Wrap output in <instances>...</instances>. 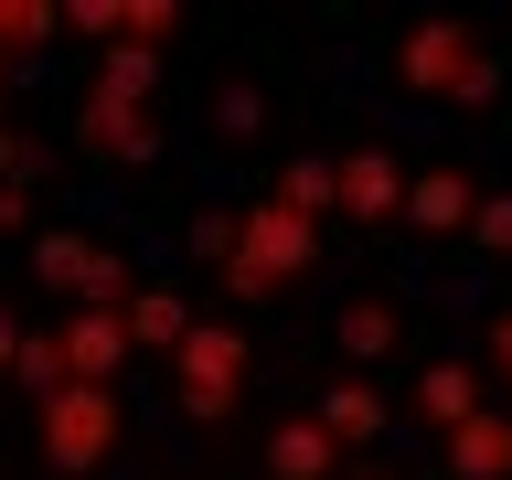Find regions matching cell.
<instances>
[{"label":"cell","mask_w":512,"mask_h":480,"mask_svg":"<svg viewBox=\"0 0 512 480\" xmlns=\"http://www.w3.org/2000/svg\"><path fill=\"white\" fill-rule=\"evenodd\" d=\"M160 75H171V54H139V43H107L86 86H118V96H160Z\"/></svg>","instance_id":"cell-17"},{"label":"cell","mask_w":512,"mask_h":480,"mask_svg":"<svg viewBox=\"0 0 512 480\" xmlns=\"http://www.w3.org/2000/svg\"><path fill=\"white\" fill-rule=\"evenodd\" d=\"M11 374H22V395H32V406L75 384V374H64V342H54V331H22V352H11Z\"/></svg>","instance_id":"cell-18"},{"label":"cell","mask_w":512,"mask_h":480,"mask_svg":"<svg viewBox=\"0 0 512 480\" xmlns=\"http://www.w3.org/2000/svg\"><path fill=\"white\" fill-rule=\"evenodd\" d=\"M267 480H342V438H331L320 416L267 427Z\"/></svg>","instance_id":"cell-11"},{"label":"cell","mask_w":512,"mask_h":480,"mask_svg":"<svg viewBox=\"0 0 512 480\" xmlns=\"http://www.w3.org/2000/svg\"><path fill=\"white\" fill-rule=\"evenodd\" d=\"M395 342H406V310L395 299H342V352L352 363H384Z\"/></svg>","instance_id":"cell-15"},{"label":"cell","mask_w":512,"mask_h":480,"mask_svg":"<svg viewBox=\"0 0 512 480\" xmlns=\"http://www.w3.org/2000/svg\"><path fill=\"white\" fill-rule=\"evenodd\" d=\"M182 32V0H128V22H118V43H139V54H160Z\"/></svg>","instance_id":"cell-20"},{"label":"cell","mask_w":512,"mask_h":480,"mask_svg":"<svg viewBox=\"0 0 512 480\" xmlns=\"http://www.w3.org/2000/svg\"><path fill=\"white\" fill-rule=\"evenodd\" d=\"M128 352H182L192 342V299L182 288H128Z\"/></svg>","instance_id":"cell-13"},{"label":"cell","mask_w":512,"mask_h":480,"mask_svg":"<svg viewBox=\"0 0 512 480\" xmlns=\"http://www.w3.org/2000/svg\"><path fill=\"white\" fill-rule=\"evenodd\" d=\"M118 22H128V0H64V32L75 43H118Z\"/></svg>","instance_id":"cell-22"},{"label":"cell","mask_w":512,"mask_h":480,"mask_svg":"<svg viewBox=\"0 0 512 480\" xmlns=\"http://www.w3.org/2000/svg\"><path fill=\"white\" fill-rule=\"evenodd\" d=\"M480 406H491V395H480V374H470V363H427V384L406 395V416L427 427V438H448V427H470Z\"/></svg>","instance_id":"cell-10"},{"label":"cell","mask_w":512,"mask_h":480,"mask_svg":"<svg viewBox=\"0 0 512 480\" xmlns=\"http://www.w3.org/2000/svg\"><path fill=\"white\" fill-rule=\"evenodd\" d=\"M310 267H320V224H299L278 192L235 203V256L214 267V278H224V299H278V288H299Z\"/></svg>","instance_id":"cell-2"},{"label":"cell","mask_w":512,"mask_h":480,"mask_svg":"<svg viewBox=\"0 0 512 480\" xmlns=\"http://www.w3.org/2000/svg\"><path fill=\"white\" fill-rule=\"evenodd\" d=\"M256 128H267V96H256L246 75H235V86H214V139H235V150H246Z\"/></svg>","instance_id":"cell-19"},{"label":"cell","mask_w":512,"mask_h":480,"mask_svg":"<svg viewBox=\"0 0 512 480\" xmlns=\"http://www.w3.org/2000/svg\"><path fill=\"white\" fill-rule=\"evenodd\" d=\"M470 203H480L470 171H448V160L406 171V224H416V235H470Z\"/></svg>","instance_id":"cell-9"},{"label":"cell","mask_w":512,"mask_h":480,"mask_svg":"<svg viewBox=\"0 0 512 480\" xmlns=\"http://www.w3.org/2000/svg\"><path fill=\"white\" fill-rule=\"evenodd\" d=\"M395 86L406 96H438V107H491L502 96V54L480 43L470 22H406L395 32Z\"/></svg>","instance_id":"cell-1"},{"label":"cell","mask_w":512,"mask_h":480,"mask_svg":"<svg viewBox=\"0 0 512 480\" xmlns=\"http://www.w3.org/2000/svg\"><path fill=\"white\" fill-rule=\"evenodd\" d=\"M331 171H342V224H406V160L384 139H352Z\"/></svg>","instance_id":"cell-6"},{"label":"cell","mask_w":512,"mask_h":480,"mask_svg":"<svg viewBox=\"0 0 512 480\" xmlns=\"http://www.w3.org/2000/svg\"><path fill=\"white\" fill-rule=\"evenodd\" d=\"M310 416H320V427H331V438H342V448H374L384 438V427H395V406H384V384H320V395H310Z\"/></svg>","instance_id":"cell-12"},{"label":"cell","mask_w":512,"mask_h":480,"mask_svg":"<svg viewBox=\"0 0 512 480\" xmlns=\"http://www.w3.org/2000/svg\"><path fill=\"white\" fill-rule=\"evenodd\" d=\"M86 256H96V235H75V224H43V235H32V278L75 299V288H86Z\"/></svg>","instance_id":"cell-16"},{"label":"cell","mask_w":512,"mask_h":480,"mask_svg":"<svg viewBox=\"0 0 512 480\" xmlns=\"http://www.w3.org/2000/svg\"><path fill=\"white\" fill-rule=\"evenodd\" d=\"M0 235H32V182H0Z\"/></svg>","instance_id":"cell-24"},{"label":"cell","mask_w":512,"mask_h":480,"mask_svg":"<svg viewBox=\"0 0 512 480\" xmlns=\"http://www.w3.org/2000/svg\"><path fill=\"white\" fill-rule=\"evenodd\" d=\"M470 246L480 256H512V192H480V203H470Z\"/></svg>","instance_id":"cell-21"},{"label":"cell","mask_w":512,"mask_h":480,"mask_svg":"<svg viewBox=\"0 0 512 480\" xmlns=\"http://www.w3.org/2000/svg\"><path fill=\"white\" fill-rule=\"evenodd\" d=\"M267 192H278V203H288V214H299V224H320V214H342V171H331V160H320V150L278 160V182H267Z\"/></svg>","instance_id":"cell-14"},{"label":"cell","mask_w":512,"mask_h":480,"mask_svg":"<svg viewBox=\"0 0 512 480\" xmlns=\"http://www.w3.org/2000/svg\"><path fill=\"white\" fill-rule=\"evenodd\" d=\"M54 342H64V374H75V384H118V363H128V320H118V310H64Z\"/></svg>","instance_id":"cell-7"},{"label":"cell","mask_w":512,"mask_h":480,"mask_svg":"<svg viewBox=\"0 0 512 480\" xmlns=\"http://www.w3.org/2000/svg\"><path fill=\"white\" fill-rule=\"evenodd\" d=\"M246 374H256V342L235 331V320H192V342L171 352V395H182L192 427H224L235 395H246Z\"/></svg>","instance_id":"cell-4"},{"label":"cell","mask_w":512,"mask_h":480,"mask_svg":"<svg viewBox=\"0 0 512 480\" xmlns=\"http://www.w3.org/2000/svg\"><path fill=\"white\" fill-rule=\"evenodd\" d=\"M192 256H203V267H224V256H235V203L192 214Z\"/></svg>","instance_id":"cell-23"},{"label":"cell","mask_w":512,"mask_h":480,"mask_svg":"<svg viewBox=\"0 0 512 480\" xmlns=\"http://www.w3.org/2000/svg\"><path fill=\"white\" fill-rule=\"evenodd\" d=\"M75 139H86V160H107V171H150L171 139H160L150 96H118V86H86L75 96Z\"/></svg>","instance_id":"cell-5"},{"label":"cell","mask_w":512,"mask_h":480,"mask_svg":"<svg viewBox=\"0 0 512 480\" xmlns=\"http://www.w3.org/2000/svg\"><path fill=\"white\" fill-rule=\"evenodd\" d=\"M32 438H43V459H54L64 480H86V470H107V459H118L128 395H118V384H64V395H43Z\"/></svg>","instance_id":"cell-3"},{"label":"cell","mask_w":512,"mask_h":480,"mask_svg":"<svg viewBox=\"0 0 512 480\" xmlns=\"http://www.w3.org/2000/svg\"><path fill=\"white\" fill-rule=\"evenodd\" d=\"M480 342H491V374L512 384V310H491V331H480Z\"/></svg>","instance_id":"cell-25"},{"label":"cell","mask_w":512,"mask_h":480,"mask_svg":"<svg viewBox=\"0 0 512 480\" xmlns=\"http://www.w3.org/2000/svg\"><path fill=\"white\" fill-rule=\"evenodd\" d=\"M438 470L448 480H512V406H480L470 427L438 438Z\"/></svg>","instance_id":"cell-8"}]
</instances>
